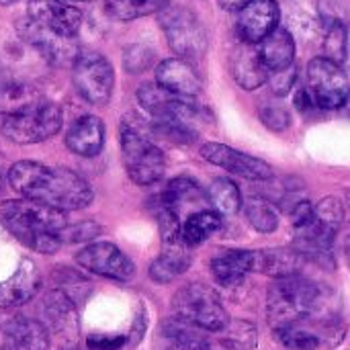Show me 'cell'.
Segmentation results:
<instances>
[{"label":"cell","instance_id":"6da1fadb","mask_svg":"<svg viewBox=\"0 0 350 350\" xmlns=\"http://www.w3.org/2000/svg\"><path fill=\"white\" fill-rule=\"evenodd\" d=\"M10 187L23 199L53 207L57 211H76L92 203V187L74 170L47 166L33 160H21L8 170Z\"/></svg>","mask_w":350,"mask_h":350},{"label":"cell","instance_id":"7a4b0ae2","mask_svg":"<svg viewBox=\"0 0 350 350\" xmlns=\"http://www.w3.org/2000/svg\"><path fill=\"white\" fill-rule=\"evenodd\" d=\"M0 217L2 226L14 238L41 254H53L59 250V232L68 226L64 211L29 199L2 203Z\"/></svg>","mask_w":350,"mask_h":350},{"label":"cell","instance_id":"3957f363","mask_svg":"<svg viewBox=\"0 0 350 350\" xmlns=\"http://www.w3.org/2000/svg\"><path fill=\"white\" fill-rule=\"evenodd\" d=\"M322 291L320 287L301 275H291L283 279H275L267 295L269 320L273 326L297 324L310 316H314L320 308Z\"/></svg>","mask_w":350,"mask_h":350},{"label":"cell","instance_id":"277c9868","mask_svg":"<svg viewBox=\"0 0 350 350\" xmlns=\"http://www.w3.org/2000/svg\"><path fill=\"white\" fill-rule=\"evenodd\" d=\"M174 318L205 332H219L230 322V316L217 295L205 283H189L180 287L172 299Z\"/></svg>","mask_w":350,"mask_h":350},{"label":"cell","instance_id":"5b68a950","mask_svg":"<svg viewBox=\"0 0 350 350\" xmlns=\"http://www.w3.org/2000/svg\"><path fill=\"white\" fill-rule=\"evenodd\" d=\"M119 142H121V156H123L125 170L135 185L148 187L164 176L166 158L162 150L150 137H146L137 127L123 123L119 131Z\"/></svg>","mask_w":350,"mask_h":350},{"label":"cell","instance_id":"8992f818","mask_svg":"<svg viewBox=\"0 0 350 350\" xmlns=\"http://www.w3.org/2000/svg\"><path fill=\"white\" fill-rule=\"evenodd\" d=\"M158 226L162 236V252L150 265V279L160 285H166L189 271L193 262V254H191L193 248L185 246L180 240V219L176 213L160 207Z\"/></svg>","mask_w":350,"mask_h":350},{"label":"cell","instance_id":"52a82bcc","mask_svg":"<svg viewBox=\"0 0 350 350\" xmlns=\"http://www.w3.org/2000/svg\"><path fill=\"white\" fill-rule=\"evenodd\" d=\"M62 123H64L62 109L55 103L41 100L27 111L4 117L2 133L6 139L18 146L39 144L53 137L62 129Z\"/></svg>","mask_w":350,"mask_h":350},{"label":"cell","instance_id":"ba28073f","mask_svg":"<svg viewBox=\"0 0 350 350\" xmlns=\"http://www.w3.org/2000/svg\"><path fill=\"white\" fill-rule=\"evenodd\" d=\"M160 25L166 33L168 45L185 59L201 57L207 51V31L191 8L168 4L160 10Z\"/></svg>","mask_w":350,"mask_h":350},{"label":"cell","instance_id":"9c48e42d","mask_svg":"<svg viewBox=\"0 0 350 350\" xmlns=\"http://www.w3.org/2000/svg\"><path fill=\"white\" fill-rule=\"evenodd\" d=\"M72 80L86 103L103 107L111 100L115 88V70L103 53L84 51L74 59Z\"/></svg>","mask_w":350,"mask_h":350},{"label":"cell","instance_id":"30bf717a","mask_svg":"<svg viewBox=\"0 0 350 350\" xmlns=\"http://www.w3.org/2000/svg\"><path fill=\"white\" fill-rule=\"evenodd\" d=\"M308 84L310 94L320 109H340L349 98V78L342 66L316 57L308 66Z\"/></svg>","mask_w":350,"mask_h":350},{"label":"cell","instance_id":"8fae6325","mask_svg":"<svg viewBox=\"0 0 350 350\" xmlns=\"http://www.w3.org/2000/svg\"><path fill=\"white\" fill-rule=\"evenodd\" d=\"M139 105L156 119L168 123H180L193 129V121L203 113L193 98L176 96L160 88L158 84H144L137 90Z\"/></svg>","mask_w":350,"mask_h":350},{"label":"cell","instance_id":"7c38bea8","mask_svg":"<svg viewBox=\"0 0 350 350\" xmlns=\"http://www.w3.org/2000/svg\"><path fill=\"white\" fill-rule=\"evenodd\" d=\"M76 262L92 275L107 277L113 281H123V283L129 281L135 273L131 258L111 242L88 244L76 254Z\"/></svg>","mask_w":350,"mask_h":350},{"label":"cell","instance_id":"4fadbf2b","mask_svg":"<svg viewBox=\"0 0 350 350\" xmlns=\"http://www.w3.org/2000/svg\"><path fill=\"white\" fill-rule=\"evenodd\" d=\"M199 152L207 162H211L240 178L260 183V180H271V176H273V168L265 160L254 158L244 152H238L226 144L209 142V144H203Z\"/></svg>","mask_w":350,"mask_h":350},{"label":"cell","instance_id":"5bb4252c","mask_svg":"<svg viewBox=\"0 0 350 350\" xmlns=\"http://www.w3.org/2000/svg\"><path fill=\"white\" fill-rule=\"evenodd\" d=\"M27 18H31L41 29L72 39L82 25V12L62 0H29Z\"/></svg>","mask_w":350,"mask_h":350},{"label":"cell","instance_id":"9a60e30c","mask_svg":"<svg viewBox=\"0 0 350 350\" xmlns=\"http://www.w3.org/2000/svg\"><path fill=\"white\" fill-rule=\"evenodd\" d=\"M279 4L275 0H246L238 8L236 29L240 41L244 43H260L269 33H273L279 25Z\"/></svg>","mask_w":350,"mask_h":350},{"label":"cell","instance_id":"2e32d148","mask_svg":"<svg viewBox=\"0 0 350 350\" xmlns=\"http://www.w3.org/2000/svg\"><path fill=\"white\" fill-rule=\"evenodd\" d=\"M156 84L170 94L193 98L201 92L203 80L197 68L185 57H168L156 68Z\"/></svg>","mask_w":350,"mask_h":350},{"label":"cell","instance_id":"e0dca14e","mask_svg":"<svg viewBox=\"0 0 350 350\" xmlns=\"http://www.w3.org/2000/svg\"><path fill=\"white\" fill-rule=\"evenodd\" d=\"M41 289V273L31 258H23L16 271L0 283V308H18L29 304Z\"/></svg>","mask_w":350,"mask_h":350},{"label":"cell","instance_id":"ac0fdd59","mask_svg":"<svg viewBox=\"0 0 350 350\" xmlns=\"http://www.w3.org/2000/svg\"><path fill=\"white\" fill-rule=\"evenodd\" d=\"M18 33L53 64H74V59L80 53L72 39L53 35V33L41 29L39 25H35L31 18H25L18 23Z\"/></svg>","mask_w":350,"mask_h":350},{"label":"cell","instance_id":"d6986e66","mask_svg":"<svg viewBox=\"0 0 350 350\" xmlns=\"http://www.w3.org/2000/svg\"><path fill=\"white\" fill-rule=\"evenodd\" d=\"M105 146V123L94 115L78 117L68 133H66V148L82 158H94L103 152Z\"/></svg>","mask_w":350,"mask_h":350},{"label":"cell","instance_id":"ffe728a7","mask_svg":"<svg viewBox=\"0 0 350 350\" xmlns=\"http://www.w3.org/2000/svg\"><path fill=\"white\" fill-rule=\"evenodd\" d=\"M230 70H232L234 80L244 90H256L269 78V70L265 68L258 55V47H254L252 43H244V41H240V45L234 49L230 57Z\"/></svg>","mask_w":350,"mask_h":350},{"label":"cell","instance_id":"44dd1931","mask_svg":"<svg viewBox=\"0 0 350 350\" xmlns=\"http://www.w3.org/2000/svg\"><path fill=\"white\" fill-rule=\"evenodd\" d=\"M43 318H45V328H49L51 332H55L62 338L74 340L78 334V312H76V304L57 291H51L45 301H43ZM47 330V332H49Z\"/></svg>","mask_w":350,"mask_h":350},{"label":"cell","instance_id":"7402d4cb","mask_svg":"<svg viewBox=\"0 0 350 350\" xmlns=\"http://www.w3.org/2000/svg\"><path fill=\"white\" fill-rule=\"evenodd\" d=\"M306 256L295 248H271V250H254V267L252 271L269 275L273 279H283L291 275H299Z\"/></svg>","mask_w":350,"mask_h":350},{"label":"cell","instance_id":"603a6c76","mask_svg":"<svg viewBox=\"0 0 350 350\" xmlns=\"http://www.w3.org/2000/svg\"><path fill=\"white\" fill-rule=\"evenodd\" d=\"M254 267L252 250H224L211 260V273L224 287H234L244 281Z\"/></svg>","mask_w":350,"mask_h":350},{"label":"cell","instance_id":"cb8c5ba5","mask_svg":"<svg viewBox=\"0 0 350 350\" xmlns=\"http://www.w3.org/2000/svg\"><path fill=\"white\" fill-rule=\"evenodd\" d=\"M258 55L269 72H277L291 66L295 59V41L291 33L283 27H277L260 41Z\"/></svg>","mask_w":350,"mask_h":350},{"label":"cell","instance_id":"d4e9b609","mask_svg":"<svg viewBox=\"0 0 350 350\" xmlns=\"http://www.w3.org/2000/svg\"><path fill=\"white\" fill-rule=\"evenodd\" d=\"M207 338L201 330L172 318L162 322L158 332V350H205Z\"/></svg>","mask_w":350,"mask_h":350},{"label":"cell","instance_id":"484cf974","mask_svg":"<svg viewBox=\"0 0 350 350\" xmlns=\"http://www.w3.org/2000/svg\"><path fill=\"white\" fill-rule=\"evenodd\" d=\"M256 345L258 330L254 324L246 320H230L226 328H221L211 340H207L205 350H254Z\"/></svg>","mask_w":350,"mask_h":350},{"label":"cell","instance_id":"4316f807","mask_svg":"<svg viewBox=\"0 0 350 350\" xmlns=\"http://www.w3.org/2000/svg\"><path fill=\"white\" fill-rule=\"evenodd\" d=\"M203 199H205V193H203V189L199 187V183L195 178L178 176V178H172L166 185V189L162 191L160 207L178 215L187 205L201 203Z\"/></svg>","mask_w":350,"mask_h":350},{"label":"cell","instance_id":"83f0119b","mask_svg":"<svg viewBox=\"0 0 350 350\" xmlns=\"http://www.w3.org/2000/svg\"><path fill=\"white\" fill-rule=\"evenodd\" d=\"M224 226V219L215 211H195L180 224V240L185 246L195 248L217 234Z\"/></svg>","mask_w":350,"mask_h":350},{"label":"cell","instance_id":"f1b7e54d","mask_svg":"<svg viewBox=\"0 0 350 350\" xmlns=\"http://www.w3.org/2000/svg\"><path fill=\"white\" fill-rule=\"evenodd\" d=\"M41 92L27 82H0V115H16L41 103Z\"/></svg>","mask_w":350,"mask_h":350},{"label":"cell","instance_id":"f546056e","mask_svg":"<svg viewBox=\"0 0 350 350\" xmlns=\"http://www.w3.org/2000/svg\"><path fill=\"white\" fill-rule=\"evenodd\" d=\"M12 350H49V332L45 324L31 318H14Z\"/></svg>","mask_w":350,"mask_h":350},{"label":"cell","instance_id":"4dcf8cb0","mask_svg":"<svg viewBox=\"0 0 350 350\" xmlns=\"http://www.w3.org/2000/svg\"><path fill=\"white\" fill-rule=\"evenodd\" d=\"M205 199L211 203L213 211L219 215H234L242 209V203H244L238 185L230 178H215L207 187Z\"/></svg>","mask_w":350,"mask_h":350},{"label":"cell","instance_id":"1f68e13d","mask_svg":"<svg viewBox=\"0 0 350 350\" xmlns=\"http://www.w3.org/2000/svg\"><path fill=\"white\" fill-rule=\"evenodd\" d=\"M170 0H105V12L115 21H135L166 8Z\"/></svg>","mask_w":350,"mask_h":350},{"label":"cell","instance_id":"d6a6232c","mask_svg":"<svg viewBox=\"0 0 350 350\" xmlns=\"http://www.w3.org/2000/svg\"><path fill=\"white\" fill-rule=\"evenodd\" d=\"M244 205V215L250 221V226L260 234H273L279 228V213L269 203V199L252 197Z\"/></svg>","mask_w":350,"mask_h":350},{"label":"cell","instance_id":"836d02e7","mask_svg":"<svg viewBox=\"0 0 350 350\" xmlns=\"http://www.w3.org/2000/svg\"><path fill=\"white\" fill-rule=\"evenodd\" d=\"M275 338L283 349L287 350H318V347H320V338L314 332L299 328L297 324L277 326Z\"/></svg>","mask_w":350,"mask_h":350},{"label":"cell","instance_id":"e575fe53","mask_svg":"<svg viewBox=\"0 0 350 350\" xmlns=\"http://www.w3.org/2000/svg\"><path fill=\"white\" fill-rule=\"evenodd\" d=\"M324 51H326V59L342 66L347 62V27L336 21L324 41Z\"/></svg>","mask_w":350,"mask_h":350},{"label":"cell","instance_id":"d590c367","mask_svg":"<svg viewBox=\"0 0 350 350\" xmlns=\"http://www.w3.org/2000/svg\"><path fill=\"white\" fill-rule=\"evenodd\" d=\"M316 211V219L328 228H334L338 230V226L342 224L345 219V207L340 203L338 197H326L318 203V207H314Z\"/></svg>","mask_w":350,"mask_h":350},{"label":"cell","instance_id":"8d00e7d4","mask_svg":"<svg viewBox=\"0 0 350 350\" xmlns=\"http://www.w3.org/2000/svg\"><path fill=\"white\" fill-rule=\"evenodd\" d=\"M154 59H156V53L150 47H146V45H131L125 51V70L131 72V74H139V72L152 68Z\"/></svg>","mask_w":350,"mask_h":350},{"label":"cell","instance_id":"74e56055","mask_svg":"<svg viewBox=\"0 0 350 350\" xmlns=\"http://www.w3.org/2000/svg\"><path fill=\"white\" fill-rule=\"evenodd\" d=\"M100 232V226L94 224V221H80V224H74V226H66L62 232H59V242H72V244H80V242H88L92 240L94 236H98Z\"/></svg>","mask_w":350,"mask_h":350},{"label":"cell","instance_id":"f35d334b","mask_svg":"<svg viewBox=\"0 0 350 350\" xmlns=\"http://www.w3.org/2000/svg\"><path fill=\"white\" fill-rule=\"evenodd\" d=\"M258 115H260V121L273 131H285L291 125V115L281 105H262Z\"/></svg>","mask_w":350,"mask_h":350},{"label":"cell","instance_id":"ab89813d","mask_svg":"<svg viewBox=\"0 0 350 350\" xmlns=\"http://www.w3.org/2000/svg\"><path fill=\"white\" fill-rule=\"evenodd\" d=\"M295 80H297V68H295L293 64L287 66V68H283V70L269 72V78H267L271 90H273L277 96H285V94L293 88Z\"/></svg>","mask_w":350,"mask_h":350},{"label":"cell","instance_id":"60d3db41","mask_svg":"<svg viewBox=\"0 0 350 350\" xmlns=\"http://www.w3.org/2000/svg\"><path fill=\"white\" fill-rule=\"evenodd\" d=\"M316 221V211H314V205L310 201H299L295 203V207L291 209V224H293V230H299V228H306L310 224Z\"/></svg>","mask_w":350,"mask_h":350},{"label":"cell","instance_id":"b9f144b4","mask_svg":"<svg viewBox=\"0 0 350 350\" xmlns=\"http://www.w3.org/2000/svg\"><path fill=\"white\" fill-rule=\"evenodd\" d=\"M88 350H121L125 345L123 336H105V334H94L88 338Z\"/></svg>","mask_w":350,"mask_h":350},{"label":"cell","instance_id":"7bdbcfd3","mask_svg":"<svg viewBox=\"0 0 350 350\" xmlns=\"http://www.w3.org/2000/svg\"><path fill=\"white\" fill-rule=\"evenodd\" d=\"M12 320L14 316H0V350H12Z\"/></svg>","mask_w":350,"mask_h":350},{"label":"cell","instance_id":"ee69618b","mask_svg":"<svg viewBox=\"0 0 350 350\" xmlns=\"http://www.w3.org/2000/svg\"><path fill=\"white\" fill-rule=\"evenodd\" d=\"M295 107H297L299 111H304V113H308L312 107H316V103H314V98H312V94H310L308 88H301V90L295 94Z\"/></svg>","mask_w":350,"mask_h":350},{"label":"cell","instance_id":"f6af8a7d","mask_svg":"<svg viewBox=\"0 0 350 350\" xmlns=\"http://www.w3.org/2000/svg\"><path fill=\"white\" fill-rule=\"evenodd\" d=\"M224 4V8H240L246 0H219Z\"/></svg>","mask_w":350,"mask_h":350},{"label":"cell","instance_id":"bcb514c9","mask_svg":"<svg viewBox=\"0 0 350 350\" xmlns=\"http://www.w3.org/2000/svg\"><path fill=\"white\" fill-rule=\"evenodd\" d=\"M14 2H16V0H0L2 6H8V4H14Z\"/></svg>","mask_w":350,"mask_h":350},{"label":"cell","instance_id":"7dc6e473","mask_svg":"<svg viewBox=\"0 0 350 350\" xmlns=\"http://www.w3.org/2000/svg\"><path fill=\"white\" fill-rule=\"evenodd\" d=\"M74 2H92V0H74Z\"/></svg>","mask_w":350,"mask_h":350},{"label":"cell","instance_id":"c3c4849f","mask_svg":"<svg viewBox=\"0 0 350 350\" xmlns=\"http://www.w3.org/2000/svg\"><path fill=\"white\" fill-rule=\"evenodd\" d=\"M2 230H4V226H2V224H0V234H2Z\"/></svg>","mask_w":350,"mask_h":350}]
</instances>
